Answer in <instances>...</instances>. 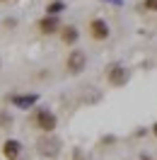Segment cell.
I'll return each instance as SVG.
<instances>
[{"mask_svg": "<svg viewBox=\"0 0 157 160\" xmlns=\"http://www.w3.org/2000/svg\"><path fill=\"white\" fill-rule=\"evenodd\" d=\"M152 133H155V136H157V121H155V126H152Z\"/></svg>", "mask_w": 157, "mask_h": 160, "instance_id": "7c38bea8", "label": "cell"}, {"mask_svg": "<svg viewBox=\"0 0 157 160\" xmlns=\"http://www.w3.org/2000/svg\"><path fill=\"white\" fill-rule=\"evenodd\" d=\"M78 37H80V32H78V27H73V24L60 29V39L65 41V44H75V41H78Z\"/></svg>", "mask_w": 157, "mask_h": 160, "instance_id": "ba28073f", "label": "cell"}, {"mask_svg": "<svg viewBox=\"0 0 157 160\" xmlns=\"http://www.w3.org/2000/svg\"><path fill=\"white\" fill-rule=\"evenodd\" d=\"M89 37L97 39V41L107 39V37H109V24L104 20H92V22H89Z\"/></svg>", "mask_w": 157, "mask_h": 160, "instance_id": "8992f818", "label": "cell"}, {"mask_svg": "<svg viewBox=\"0 0 157 160\" xmlns=\"http://www.w3.org/2000/svg\"><path fill=\"white\" fill-rule=\"evenodd\" d=\"M10 102L15 104V107H20V109H29L31 104L36 102V95H15Z\"/></svg>", "mask_w": 157, "mask_h": 160, "instance_id": "52a82bcc", "label": "cell"}, {"mask_svg": "<svg viewBox=\"0 0 157 160\" xmlns=\"http://www.w3.org/2000/svg\"><path fill=\"white\" fill-rule=\"evenodd\" d=\"M109 85H114V88H123L128 82V70L123 66H114V68L109 70Z\"/></svg>", "mask_w": 157, "mask_h": 160, "instance_id": "3957f363", "label": "cell"}, {"mask_svg": "<svg viewBox=\"0 0 157 160\" xmlns=\"http://www.w3.org/2000/svg\"><path fill=\"white\" fill-rule=\"evenodd\" d=\"M145 8L147 10H157V0H145Z\"/></svg>", "mask_w": 157, "mask_h": 160, "instance_id": "8fae6325", "label": "cell"}, {"mask_svg": "<svg viewBox=\"0 0 157 160\" xmlns=\"http://www.w3.org/2000/svg\"><path fill=\"white\" fill-rule=\"evenodd\" d=\"M36 126H39L44 133H51V131L56 129V124H58V119H56V114L49 109H36Z\"/></svg>", "mask_w": 157, "mask_h": 160, "instance_id": "7a4b0ae2", "label": "cell"}, {"mask_svg": "<svg viewBox=\"0 0 157 160\" xmlns=\"http://www.w3.org/2000/svg\"><path fill=\"white\" fill-rule=\"evenodd\" d=\"M39 32L41 34H58L60 32V20L53 17V15H46L39 20Z\"/></svg>", "mask_w": 157, "mask_h": 160, "instance_id": "277c9868", "label": "cell"}, {"mask_svg": "<svg viewBox=\"0 0 157 160\" xmlns=\"http://www.w3.org/2000/svg\"><path fill=\"white\" fill-rule=\"evenodd\" d=\"M0 2H2V0H0Z\"/></svg>", "mask_w": 157, "mask_h": 160, "instance_id": "4fadbf2b", "label": "cell"}, {"mask_svg": "<svg viewBox=\"0 0 157 160\" xmlns=\"http://www.w3.org/2000/svg\"><path fill=\"white\" fill-rule=\"evenodd\" d=\"M63 10H65V5H63V2H51L46 12H49V15H53V17H58V12H63Z\"/></svg>", "mask_w": 157, "mask_h": 160, "instance_id": "30bf717a", "label": "cell"}, {"mask_svg": "<svg viewBox=\"0 0 157 160\" xmlns=\"http://www.w3.org/2000/svg\"><path fill=\"white\" fill-rule=\"evenodd\" d=\"M39 150L44 153V155H56L58 153V141H46V138H41L39 141Z\"/></svg>", "mask_w": 157, "mask_h": 160, "instance_id": "9c48e42d", "label": "cell"}, {"mask_svg": "<svg viewBox=\"0 0 157 160\" xmlns=\"http://www.w3.org/2000/svg\"><path fill=\"white\" fill-rule=\"evenodd\" d=\"M85 66H87V53L85 51H70L68 53V61H65V68H68V73H73V75H78V73H82L85 70Z\"/></svg>", "mask_w": 157, "mask_h": 160, "instance_id": "6da1fadb", "label": "cell"}, {"mask_svg": "<svg viewBox=\"0 0 157 160\" xmlns=\"http://www.w3.org/2000/svg\"><path fill=\"white\" fill-rule=\"evenodd\" d=\"M22 155V143L15 138H7L2 143V158L5 160H17Z\"/></svg>", "mask_w": 157, "mask_h": 160, "instance_id": "5b68a950", "label": "cell"}]
</instances>
